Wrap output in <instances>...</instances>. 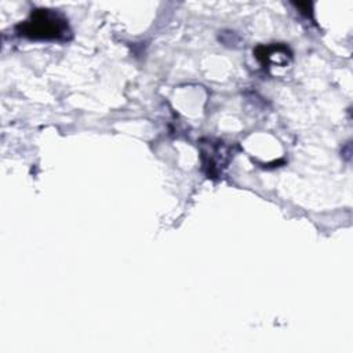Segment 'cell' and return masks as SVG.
Listing matches in <instances>:
<instances>
[{"label":"cell","instance_id":"obj_1","mask_svg":"<svg viewBox=\"0 0 353 353\" xmlns=\"http://www.w3.org/2000/svg\"><path fill=\"white\" fill-rule=\"evenodd\" d=\"M18 34L29 39L66 40L70 36L68 19L55 10L37 8L30 17L18 25Z\"/></svg>","mask_w":353,"mask_h":353}]
</instances>
